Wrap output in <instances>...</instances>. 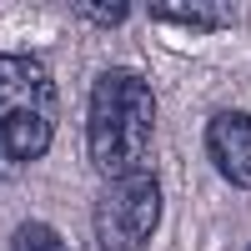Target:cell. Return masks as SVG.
Returning a JSON list of instances; mask_svg holds the SVG:
<instances>
[{
    "mask_svg": "<svg viewBox=\"0 0 251 251\" xmlns=\"http://www.w3.org/2000/svg\"><path fill=\"white\" fill-rule=\"evenodd\" d=\"M151 126H156V96L136 71H106L91 86V106H86V151L91 166L106 181L141 171V156L151 146Z\"/></svg>",
    "mask_w": 251,
    "mask_h": 251,
    "instance_id": "cell-1",
    "label": "cell"
},
{
    "mask_svg": "<svg viewBox=\"0 0 251 251\" xmlns=\"http://www.w3.org/2000/svg\"><path fill=\"white\" fill-rule=\"evenodd\" d=\"M55 136V80L30 50L0 55V156L40 161Z\"/></svg>",
    "mask_w": 251,
    "mask_h": 251,
    "instance_id": "cell-2",
    "label": "cell"
},
{
    "mask_svg": "<svg viewBox=\"0 0 251 251\" xmlns=\"http://www.w3.org/2000/svg\"><path fill=\"white\" fill-rule=\"evenodd\" d=\"M161 221V181L151 171H126L96 196V241L100 251H141Z\"/></svg>",
    "mask_w": 251,
    "mask_h": 251,
    "instance_id": "cell-3",
    "label": "cell"
},
{
    "mask_svg": "<svg viewBox=\"0 0 251 251\" xmlns=\"http://www.w3.org/2000/svg\"><path fill=\"white\" fill-rule=\"evenodd\" d=\"M206 151L231 186L251 191V116L246 111H216L206 121Z\"/></svg>",
    "mask_w": 251,
    "mask_h": 251,
    "instance_id": "cell-4",
    "label": "cell"
},
{
    "mask_svg": "<svg viewBox=\"0 0 251 251\" xmlns=\"http://www.w3.org/2000/svg\"><path fill=\"white\" fill-rule=\"evenodd\" d=\"M151 15L156 20H181V25H206V30L231 25L226 5H186V0H151Z\"/></svg>",
    "mask_w": 251,
    "mask_h": 251,
    "instance_id": "cell-5",
    "label": "cell"
},
{
    "mask_svg": "<svg viewBox=\"0 0 251 251\" xmlns=\"http://www.w3.org/2000/svg\"><path fill=\"white\" fill-rule=\"evenodd\" d=\"M10 251H66L60 231H50L46 221H20L15 236H10Z\"/></svg>",
    "mask_w": 251,
    "mask_h": 251,
    "instance_id": "cell-6",
    "label": "cell"
},
{
    "mask_svg": "<svg viewBox=\"0 0 251 251\" xmlns=\"http://www.w3.org/2000/svg\"><path fill=\"white\" fill-rule=\"evenodd\" d=\"M80 15L96 25H116V20H126V5H80Z\"/></svg>",
    "mask_w": 251,
    "mask_h": 251,
    "instance_id": "cell-7",
    "label": "cell"
},
{
    "mask_svg": "<svg viewBox=\"0 0 251 251\" xmlns=\"http://www.w3.org/2000/svg\"><path fill=\"white\" fill-rule=\"evenodd\" d=\"M246 251H251V246H246Z\"/></svg>",
    "mask_w": 251,
    "mask_h": 251,
    "instance_id": "cell-8",
    "label": "cell"
}]
</instances>
